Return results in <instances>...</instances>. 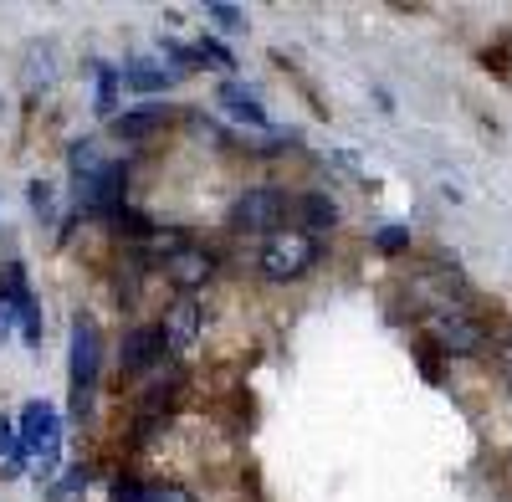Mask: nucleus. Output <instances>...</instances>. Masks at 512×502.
I'll return each mask as SVG.
<instances>
[{"instance_id": "1", "label": "nucleus", "mask_w": 512, "mask_h": 502, "mask_svg": "<svg viewBox=\"0 0 512 502\" xmlns=\"http://www.w3.org/2000/svg\"><path fill=\"white\" fill-rule=\"evenodd\" d=\"M98 364H103V339L93 318L72 323V421H93V400H98Z\"/></svg>"}, {"instance_id": "2", "label": "nucleus", "mask_w": 512, "mask_h": 502, "mask_svg": "<svg viewBox=\"0 0 512 502\" xmlns=\"http://www.w3.org/2000/svg\"><path fill=\"white\" fill-rule=\"evenodd\" d=\"M318 257L323 251L308 231H272L262 241V251H256V267H262L267 282H297L318 267Z\"/></svg>"}, {"instance_id": "3", "label": "nucleus", "mask_w": 512, "mask_h": 502, "mask_svg": "<svg viewBox=\"0 0 512 502\" xmlns=\"http://www.w3.org/2000/svg\"><path fill=\"white\" fill-rule=\"evenodd\" d=\"M21 451L36 462V472L41 477H52L57 472V462H62V415L47 405V400H26V410H21Z\"/></svg>"}, {"instance_id": "4", "label": "nucleus", "mask_w": 512, "mask_h": 502, "mask_svg": "<svg viewBox=\"0 0 512 502\" xmlns=\"http://www.w3.org/2000/svg\"><path fill=\"white\" fill-rule=\"evenodd\" d=\"M425 333L431 344L446 354H477L487 344V328L466 313V308H441V313H425Z\"/></svg>"}, {"instance_id": "5", "label": "nucleus", "mask_w": 512, "mask_h": 502, "mask_svg": "<svg viewBox=\"0 0 512 502\" xmlns=\"http://www.w3.org/2000/svg\"><path fill=\"white\" fill-rule=\"evenodd\" d=\"M282 216H287V195L272 190V185H256V190L236 195V205H231V226L236 231L272 236V231H282Z\"/></svg>"}, {"instance_id": "6", "label": "nucleus", "mask_w": 512, "mask_h": 502, "mask_svg": "<svg viewBox=\"0 0 512 502\" xmlns=\"http://www.w3.org/2000/svg\"><path fill=\"white\" fill-rule=\"evenodd\" d=\"M77 185V205H88V211H98V216H118L123 211V185H128V170L118 159H103L93 175H82V180H72Z\"/></svg>"}, {"instance_id": "7", "label": "nucleus", "mask_w": 512, "mask_h": 502, "mask_svg": "<svg viewBox=\"0 0 512 502\" xmlns=\"http://www.w3.org/2000/svg\"><path fill=\"white\" fill-rule=\"evenodd\" d=\"M210 272H216V251H205V246H175V251H164V277L169 287L180 292V298H195V287L210 282Z\"/></svg>"}, {"instance_id": "8", "label": "nucleus", "mask_w": 512, "mask_h": 502, "mask_svg": "<svg viewBox=\"0 0 512 502\" xmlns=\"http://www.w3.org/2000/svg\"><path fill=\"white\" fill-rule=\"evenodd\" d=\"M118 359H123V369H128V374H154V369H164V359H169L164 328H159V323H139V328H128V333H123Z\"/></svg>"}, {"instance_id": "9", "label": "nucleus", "mask_w": 512, "mask_h": 502, "mask_svg": "<svg viewBox=\"0 0 512 502\" xmlns=\"http://www.w3.org/2000/svg\"><path fill=\"white\" fill-rule=\"evenodd\" d=\"M11 298V308H16V328H21V339L26 344H41V313H36V303H31V287H26V272L11 262L6 267V287H0Z\"/></svg>"}, {"instance_id": "10", "label": "nucleus", "mask_w": 512, "mask_h": 502, "mask_svg": "<svg viewBox=\"0 0 512 502\" xmlns=\"http://www.w3.org/2000/svg\"><path fill=\"white\" fill-rule=\"evenodd\" d=\"M159 328H164V344H169V349H190L195 333H200V303H195V298H180L175 308L164 313Z\"/></svg>"}, {"instance_id": "11", "label": "nucleus", "mask_w": 512, "mask_h": 502, "mask_svg": "<svg viewBox=\"0 0 512 502\" xmlns=\"http://www.w3.org/2000/svg\"><path fill=\"white\" fill-rule=\"evenodd\" d=\"M118 77L128 82V88H139V93H159V88H169V82H175V72H169L164 62H149V57H128V62L118 67Z\"/></svg>"}, {"instance_id": "12", "label": "nucleus", "mask_w": 512, "mask_h": 502, "mask_svg": "<svg viewBox=\"0 0 512 502\" xmlns=\"http://www.w3.org/2000/svg\"><path fill=\"white\" fill-rule=\"evenodd\" d=\"M338 216H344V211H338V200L323 195V190L297 200V221H303V231H328V226H338Z\"/></svg>"}, {"instance_id": "13", "label": "nucleus", "mask_w": 512, "mask_h": 502, "mask_svg": "<svg viewBox=\"0 0 512 502\" xmlns=\"http://www.w3.org/2000/svg\"><path fill=\"white\" fill-rule=\"evenodd\" d=\"M221 103H226V108H231V113H236L241 123H251V129H272V118H267V108L256 103L251 93H241L236 82H231V88H221Z\"/></svg>"}, {"instance_id": "14", "label": "nucleus", "mask_w": 512, "mask_h": 502, "mask_svg": "<svg viewBox=\"0 0 512 502\" xmlns=\"http://www.w3.org/2000/svg\"><path fill=\"white\" fill-rule=\"evenodd\" d=\"M164 118H169V108H128V113H118V134H128V139L154 134V129H164Z\"/></svg>"}, {"instance_id": "15", "label": "nucleus", "mask_w": 512, "mask_h": 502, "mask_svg": "<svg viewBox=\"0 0 512 502\" xmlns=\"http://www.w3.org/2000/svg\"><path fill=\"white\" fill-rule=\"evenodd\" d=\"M21 472H26L21 436L11 431V421H0V477H21Z\"/></svg>"}, {"instance_id": "16", "label": "nucleus", "mask_w": 512, "mask_h": 502, "mask_svg": "<svg viewBox=\"0 0 512 502\" xmlns=\"http://www.w3.org/2000/svg\"><path fill=\"white\" fill-rule=\"evenodd\" d=\"M374 246L384 251V257H400V251H410V226H379Z\"/></svg>"}, {"instance_id": "17", "label": "nucleus", "mask_w": 512, "mask_h": 502, "mask_svg": "<svg viewBox=\"0 0 512 502\" xmlns=\"http://www.w3.org/2000/svg\"><path fill=\"white\" fill-rule=\"evenodd\" d=\"M118 67H98V113H113V103H118Z\"/></svg>"}, {"instance_id": "18", "label": "nucleus", "mask_w": 512, "mask_h": 502, "mask_svg": "<svg viewBox=\"0 0 512 502\" xmlns=\"http://www.w3.org/2000/svg\"><path fill=\"white\" fill-rule=\"evenodd\" d=\"M190 62H216V67H231V52L221 47L216 36H205V41H195V52H190Z\"/></svg>"}, {"instance_id": "19", "label": "nucleus", "mask_w": 512, "mask_h": 502, "mask_svg": "<svg viewBox=\"0 0 512 502\" xmlns=\"http://www.w3.org/2000/svg\"><path fill=\"white\" fill-rule=\"evenodd\" d=\"M144 492H149V487H139L134 477H118V482H113V502H144Z\"/></svg>"}, {"instance_id": "20", "label": "nucleus", "mask_w": 512, "mask_h": 502, "mask_svg": "<svg viewBox=\"0 0 512 502\" xmlns=\"http://www.w3.org/2000/svg\"><path fill=\"white\" fill-rule=\"evenodd\" d=\"M210 16H216L221 26H246V16H241L236 6H226V0H216V6H210Z\"/></svg>"}, {"instance_id": "21", "label": "nucleus", "mask_w": 512, "mask_h": 502, "mask_svg": "<svg viewBox=\"0 0 512 502\" xmlns=\"http://www.w3.org/2000/svg\"><path fill=\"white\" fill-rule=\"evenodd\" d=\"M31 205H36V216H52V190L41 185V180L31 185Z\"/></svg>"}, {"instance_id": "22", "label": "nucleus", "mask_w": 512, "mask_h": 502, "mask_svg": "<svg viewBox=\"0 0 512 502\" xmlns=\"http://www.w3.org/2000/svg\"><path fill=\"white\" fill-rule=\"evenodd\" d=\"M144 502H190L185 492H175V487H149L144 492Z\"/></svg>"}, {"instance_id": "23", "label": "nucleus", "mask_w": 512, "mask_h": 502, "mask_svg": "<svg viewBox=\"0 0 512 502\" xmlns=\"http://www.w3.org/2000/svg\"><path fill=\"white\" fill-rule=\"evenodd\" d=\"M11 328H16V308H11V298H6V292H0V339H6Z\"/></svg>"}]
</instances>
